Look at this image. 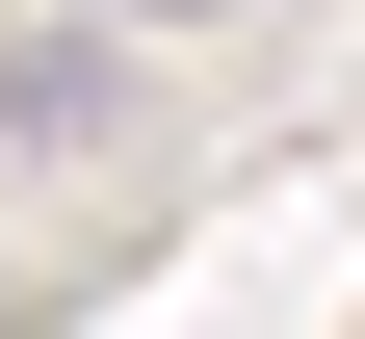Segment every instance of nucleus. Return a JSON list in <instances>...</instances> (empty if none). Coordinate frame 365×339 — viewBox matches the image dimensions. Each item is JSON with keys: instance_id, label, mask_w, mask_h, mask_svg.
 Here are the masks:
<instances>
[{"instance_id": "obj_1", "label": "nucleus", "mask_w": 365, "mask_h": 339, "mask_svg": "<svg viewBox=\"0 0 365 339\" xmlns=\"http://www.w3.org/2000/svg\"><path fill=\"white\" fill-rule=\"evenodd\" d=\"M130 26H235V0H130Z\"/></svg>"}]
</instances>
